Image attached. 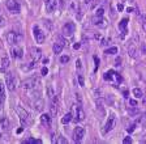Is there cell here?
Listing matches in <instances>:
<instances>
[{
	"label": "cell",
	"instance_id": "4dcf8cb0",
	"mask_svg": "<svg viewBox=\"0 0 146 144\" xmlns=\"http://www.w3.org/2000/svg\"><path fill=\"white\" fill-rule=\"evenodd\" d=\"M113 72H115V71H112V70H110L108 72H106V74H104V76H103V79L104 80H111L112 79V74Z\"/></svg>",
	"mask_w": 146,
	"mask_h": 144
},
{
	"label": "cell",
	"instance_id": "e575fe53",
	"mask_svg": "<svg viewBox=\"0 0 146 144\" xmlns=\"http://www.w3.org/2000/svg\"><path fill=\"white\" fill-rule=\"evenodd\" d=\"M5 25V19H4L3 16H1V13H0V26H4Z\"/></svg>",
	"mask_w": 146,
	"mask_h": 144
},
{
	"label": "cell",
	"instance_id": "4fadbf2b",
	"mask_svg": "<svg viewBox=\"0 0 146 144\" xmlns=\"http://www.w3.org/2000/svg\"><path fill=\"white\" fill-rule=\"evenodd\" d=\"M44 5H46L47 12L52 13L56 11V8H58V1H56V0H44Z\"/></svg>",
	"mask_w": 146,
	"mask_h": 144
},
{
	"label": "cell",
	"instance_id": "30bf717a",
	"mask_svg": "<svg viewBox=\"0 0 146 144\" xmlns=\"http://www.w3.org/2000/svg\"><path fill=\"white\" fill-rule=\"evenodd\" d=\"M34 37H35V41L38 43H43L46 41V35L42 30L39 29V26H34Z\"/></svg>",
	"mask_w": 146,
	"mask_h": 144
},
{
	"label": "cell",
	"instance_id": "f1b7e54d",
	"mask_svg": "<svg viewBox=\"0 0 146 144\" xmlns=\"http://www.w3.org/2000/svg\"><path fill=\"white\" fill-rule=\"evenodd\" d=\"M141 26H142V30L146 31V16L141 15Z\"/></svg>",
	"mask_w": 146,
	"mask_h": 144
},
{
	"label": "cell",
	"instance_id": "7a4b0ae2",
	"mask_svg": "<svg viewBox=\"0 0 146 144\" xmlns=\"http://www.w3.org/2000/svg\"><path fill=\"white\" fill-rule=\"evenodd\" d=\"M16 113H17L18 118H20V122H21L22 126H26L30 123V115H29V113L25 110L24 107L17 106L16 107Z\"/></svg>",
	"mask_w": 146,
	"mask_h": 144
},
{
	"label": "cell",
	"instance_id": "ac0fdd59",
	"mask_svg": "<svg viewBox=\"0 0 146 144\" xmlns=\"http://www.w3.org/2000/svg\"><path fill=\"white\" fill-rule=\"evenodd\" d=\"M128 22H129V19H123L121 21L119 22V29H120V31H121L123 34H127L128 31Z\"/></svg>",
	"mask_w": 146,
	"mask_h": 144
},
{
	"label": "cell",
	"instance_id": "836d02e7",
	"mask_svg": "<svg viewBox=\"0 0 146 144\" xmlns=\"http://www.w3.org/2000/svg\"><path fill=\"white\" fill-rule=\"evenodd\" d=\"M78 83H80V86H84V85H85V80H84L82 75H78Z\"/></svg>",
	"mask_w": 146,
	"mask_h": 144
},
{
	"label": "cell",
	"instance_id": "277c9868",
	"mask_svg": "<svg viewBox=\"0 0 146 144\" xmlns=\"http://www.w3.org/2000/svg\"><path fill=\"white\" fill-rule=\"evenodd\" d=\"M38 79H35V77H33V79H27L25 80V81H22L21 86L24 89H26V90H34V89L36 88V85H38Z\"/></svg>",
	"mask_w": 146,
	"mask_h": 144
},
{
	"label": "cell",
	"instance_id": "816d5d0a",
	"mask_svg": "<svg viewBox=\"0 0 146 144\" xmlns=\"http://www.w3.org/2000/svg\"><path fill=\"white\" fill-rule=\"evenodd\" d=\"M93 0H85V4H90Z\"/></svg>",
	"mask_w": 146,
	"mask_h": 144
},
{
	"label": "cell",
	"instance_id": "8992f818",
	"mask_svg": "<svg viewBox=\"0 0 146 144\" xmlns=\"http://www.w3.org/2000/svg\"><path fill=\"white\" fill-rule=\"evenodd\" d=\"M74 30H76V25L73 24V22H67V24L63 26V35L70 37V35H73Z\"/></svg>",
	"mask_w": 146,
	"mask_h": 144
},
{
	"label": "cell",
	"instance_id": "d6986e66",
	"mask_svg": "<svg viewBox=\"0 0 146 144\" xmlns=\"http://www.w3.org/2000/svg\"><path fill=\"white\" fill-rule=\"evenodd\" d=\"M9 64H11V63H9L8 56H4V58L1 59V67H0V71H1V72H7Z\"/></svg>",
	"mask_w": 146,
	"mask_h": 144
},
{
	"label": "cell",
	"instance_id": "83f0119b",
	"mask_svg": "<svg viewBox=\"0 0 146 144\" xmlns=\"http://www.w3.org/2000/svg\"><path fill=\"white\" fill-rule=\"evenodd\" d=\"M103 16H104V8H103V7H100V8H98V9H97L94 17H103Z\"/></svg>",
	"mask_w": 146,
	"mask_h": 144
},
{
	"label": "cell",
	"instance_id": "74e56055",
	"mask_svg": "<svg viewBox=\"0 0 146 144\" xmlns=\"http://www.w3.org/2000/svg\"><path fill=\"white\" fill-rule=\"evenodd\" d=\"M0 96H4V85L1 81H0Z\"/></svg>",
	"mask_w": 146,
	"mask_h": 144
},
{
	"label": "cell",
	"instance_id": "7c38bea8",
	"mask_svg": "<svg viewBox=\"0 0 146 144\" xmlns=\"http://www.w3.org/2000/svg\"><path fill=\"white\" fill-rule=\"evenodd\" d=\"M58 107H59V96H54L51 102V106H50V113H51V117H55L56 113H58Z\"/></svg>",
	"mask_w": 146,
	"mask_h": 144
},
{
	"label": "cell",
	"instance_id": "ab89813d",
	"mask_svg": "<svg viewBox=\"0 0 146 144\" xmlns=\"http://www.w3.org/2000/svg\"><path fill=\"white\" fill-rule=\"evenodd\" d=\"M129 104H131V106H133V107L138 106V105H137V101H136V100H131V101H129Z\"/></svg>",
	"mask_w": 146,
	"mask_h": 144
},
{
	"label": "cell",
	"instance_id": "bcb514c9",
	"mask_svg": "<svg viewBox=\"0 0 146 144\" xmlns=\"http://www.w3.org/2000/svg\"><path fill=\"white\" fill-rule=\"evenodd\" d=\"M80 47H81V45H80V43H76V45H74V46H73V49H76V50H78Z\"/></svg>",
	"mask_w": 146,
	"mask_h": 144
},
{
	"label": "cell",
	"instance_id": "e0dca14e",
	"mask_svg": "<svg viewBox=\"0 0 146 144\" xmlns=\"http://www.w3.org/2000/svg\"><path fill=\"white\" fill-rule=\"evenodd\" d=\"M0 129L3 130V131H8L9 130V119L5 115L0 117Z\"/></svg>",
	"mask_w": 146,
	"mask_h": 144
},
{
	"label": "cell",
	"instance_id": "d590c367",
	"mask_svg": "<svg viewBox=\"0 0 146 144\" xmlns=\"http://www.w3.org/2000/svg\"><path fill=\"white\" fill-rule=\"evenodd\" d=\"M123 143H124V144H132V139L129 138V136H127V138L123 140Z\"/></svg>",
	"mask_w": 146,
	"mask_h": 144
},
{
	"label": "cell",
	"instance_id": "9c48e42d",
	"mask_svg": "<svg viewBox=\"0 0 146 144\" xmlns=\"http://www.w3.org/2000/svg\"><path fill=\"white\" fill-rule=\"evenodd\" d=\"M84 136H85V129L84 127H76L74 131H73V139H74V141L80 143L84 139Z\"/></svg>",
	"mask_w": 146,
	"mask_h": 144
},
{
	"label": "cell",
	"instance_id": "5bb4252c",
	"mask_svg": "<svg viewBox=\"0 0 146 144\" xmlns=\"http://www.w3.org/2000/svg\"><path fill=\"white\" fill-rule=\"evenodd\" d=\"M12 56L16 59H21L22 56H24V50H22V47L17 46V45H13L12 47Z\"/></svg>",
	"mask_w": 146,
	"mask_h": 144
},
{
	"label": "cell",
	"instance_id": "b9f144b4",
	"mask_svg": "<svg viewBox=\"0 0 146 144\" xmlns=\"http://www.w3.org/2000/svg\"><path fill=\"white\" fill-rule=\"evenodd\" d=\"M141 50H142V54H146V46H145V43H142V45H141Z\"/></svg>",
	"mask_w": 146,
	"mask_h": 144
},
{
	"label": "cell",
	"instance_id": "1f68e13d",
	"mask_svg": "<svg viewBox=\"0 0 146 144\" xmlns=\"http://www.w3.org/2000/svg\"><path fill=\"white\" fill-rule=\"evenodd\" d=\"M47 93H48V97L50 98H54V88H52V85H48L47 86Z\"/></svg>",
	"mask_w": 146,
	"mask_h": 144
},
{
	"label": "cell",
	"instance_id": "c3c4849f",
	"mask_svg": "<svg viewBox=\"0 0 146 144\" xmlns=\"http://www.w3.org/2000/svg\"><path fill=\"white\" fill-rule=\"evenodd\" d=\"M123 94H124V97L127 98V97H128V94H129V92H128V90H124V93H123Z\"/></svg>",
	"mask_w": 146,
	"mask_h": 144
},
{
	"label": "cell",
	"instance_id": "6da1fadb",
	"mask_svg": "<svg viewBox=\"0 0 146 144\" xmlns=\"http://www.w3.org/2000/svg\"><path fill=\"white\" fill-rule=\"evenodd\" d=\"M70 114H72V119L76 123H78V122H81V121L85 119V113H84V110H82V107L77 104H73Z\"/></svg>",
	"mask_w": 146,
	"mask_h": 144
},
{
	"label": "cell",
	"instance_id": "ba28073f",
	"mask_svg": "<svg viewBox=\"0 0 146 144\" xmlns=\"http://www.w3.org/2000/svg\"><path fill=\"white\" fill-rule=\"evenodd\" d=\"M5 81H7V88H8L11 92L15 90L16 89V79L11 72H8V74L5 75Z\"/></svg>",
	"mask_w": 146,
	"mask_h": 144
},
{
	"label": "cell",
	"instance_id": "8d00e7d4",
	"mask_svg": "<svg viewBox=\"0 0 146 144\" xmlns=\"http://www.w3.org/2000/svg\"><path fill=\"white\" fill-rule=\"evenodd\" d=\"M94 59H95V68H94V71H97L98 70V66H99V58H98V56H94Z\"/></svg>",
	"mask_w": 146,
	"mask_h": 144
},
{
	"label": "cell",
	"instance_id": "2e32d148",
	"mask_svg": "<svg viewBox=\"0 0 146 144\" xmlns=\"http://www.w3.org/2000/svg\"><path fill=\"white\" fill-rule=\"evenodd\" d=\"M128 54L131 55V58H138V51H137L136 45L133 42H129V45H128Z\"/></svg>",
	"mask_w": 146,
	"mask_h": 144
},
{
	"label": "cell",
	"instance_id": "5b68a950",
	"mask_svg": "<svg viewBox=\"0 0 146 144\" xmlns=\"http://www.w3.org/2000/svg\"><path fill=\"white\" fill-rule=\"evenodd\" d=\"M21 38H22V35H20L17 31H9V33L7 34V41H8V43L12 45V46L16 45Z\"/></svg>",
	"mask_w": 146,
	"mask_h": 144
},
{
	"label": "cell",
	"instance_id": "d6a6232c",
	"mask_svg": "<svg viewBox=\"0 0 146 144\" xmlns=\"http://www.w3.org/2000/svg\"><path fill=\"white\" fill-rule=\"evenodd\" d=\"M68 62H69V56H68V55H63V56H60V63L65 64V63H68Z\"/></svg>",
	"mask_w": 146,
	"mask_h": 144
},
{
	"label": "cell",
	"instance_id": "d4e9b609",
	"mask_svg": "<svg viewBox=\"0 0 146 144\" xmlns=\"http://www.w3.org/2000/svg\"><path fill=\"white\" fill-rule=\"evenodd\" d=\"M111 80H113V81H116V83H117V84H120V83H121V81H123V77L120 76V75H119V74H116V72H113V74H112V79H111Z\"/></svg>",
	"mask_w": 146,
	"mask_h": 144
},
{
	"label": "cell",
	"instance_id": "4316f807",
	"mask_svg": "<svg viewBox=\"0 0 146 144\" xmlns=\"http://www.w3.org/2000/svg\"><path fill=\"white\" fill-rule=\"evenodd\" d=\"M42 143V140H39V139H27V140L24 141V144H40Z\"/></svg>",
	"mask_w": 146,
	"mask_h": 144
},
{
	"label": "cell",
	"instance_id": "8fae6325",
	"mask_svg": "<svg viewBox=\"0 0 146 144\" xmlns=\"http://www.w3.org/2000/svg\"><path fill=\"white\" fill-rule=\"evenodd\" d=\"M65 40H64V38H59L58 41H56V42L54 43V52L55 54H60L61 51H63V49L64 47H65Z\"/></svg>",
	"mask_w": 146,
	"mask_h": 144
},
{
	"label": "cell",
	"instance_id": "603a6c76",
	"mask_svg": "<svg viewBox=\"0 0 146 144\" xmlns=\"http://www.w3.org/2000/svg\"><path fill=\"white\" fill-rule=\"evenodd\" d=\"M132 93H133V96L136 98H141L143 96V93H142V90H141L140 88H134L133 90H132Z\"/></svg>",
	"mask_w": 146,
	"mask_h": 144
},
{
	"label": "cell",
	"instance_id": "f546056e",
	"mask_svg": "<svg viewBox=\"0 0 146 144\" xmlns=\"http://www.w3.org/2000/svg\"><path fill=\"white\" fill-rule=\"evenodd\" d=\"M55 143H58V144H67L68 140L64 138V136H59V138L55 140Z\"/></svg>",
	"mask_w": 146,
	"mask_h": 144
},
{
	"label": "cell",
	"instance_id": "f6af8a7d",
	"mask_svg": "<svg viewBox=\"0 0 146 144\" xmlns=\"http://www.w3.org/2000/svg\"><path fill=\"white\" fill-rule=\"evenodd\" d=\"M106 45H108V40H103V41H102V46H106Z\"/></svg>",
	"mask_w": 146,
	"mask_h": 144
},
{
	"label": "cell",
	"instance_id": "60d3db41",
	"mask_svg": "<svg viewBox=\"0 0 146 144\" xmlns=\"http://www.w3.org/2000/svg\"><path fill=\"white\" fill-rule=\"evenodd\" d=\"M47 72H48V70H47L46 67H43L42 68V76H46V75H47Z\"/></svg>",
	"mask_w": 146,
	"mask_h": 144
},
{
	"label": "cell",
	"instance_id": "f907efd6",
	"mask_svg": "<svg viewBox=\"0 0 146 144\" xmlns=\"http://www.w3.org/2000/svg\"><path fill=\"white\" fill-rule=\"evenodd\" d=\"M22 131H24V127H21V129H18V130H17V134H20V132H22Z\"/></svg>",
	"mask_w": 146,
	"mask_h": 144
},
{
	"label": "cell",
	"instance_id": "7402d4cb",
	"mask_svg": "<svg viewBox=\"0 0 146 144\" xmlns=\"http://www.w3.org/2000/svg\"><path fill=\"white\" fill-rule=\"evenodd\" d=\"M119 49L116 46H112V47H110V49L104 50V54H108V55H115V54H117Z\"/></svg>",
	"mask_w": 146,
	"mask_h": 144
},
{
	"label": "cell",
	"instance_id": "7bdbcfd3",
	"mask_svg": "<svg viewBox=\"0 0 146 144\" xmlns=\"http://www.w3.org/2000/svg\"><path fill=\"white\" fill-rule=\"evenodd\" d=\"M76 64H77V68H78V70H81V60H80V59H77Z\"/></svg>",
	"mask_w": 146,
	"mask_h": 144
},
{
	"label": "cell",
	"instance_id": "f35d334b",
	"mask_svg": "<svg viewBox=\"0 0 146 144\" xmlns=\"http://www.w3.org/2000/svg\"><path fill=\"white\" fill-rule=\"evenodd\" d=\"M3 104H4V96H0V110L3 109Z\"/></svg>",
	"mask_w": 146,
	"mask_h": 144
},
{
	"label": "cell",
	"instance_id": "9a60e30c",
	"mask_svg": "<svg viewBox=\"0 0 146 144\" xmlns=\"http://www.w3.org/2000/svg\"><path fill=\"white\" fill-rule=\"evenodd\" d=\"M31 58H33V62H38L42 58V51L38 47H31Z\"/></svg>",
	"mask_w": 146,
	"mask_h": 144
},
{
	"label": "cell",
	"instance_id": "7dc6e473",
	"mask_svg": "<svg viewBox=\"0 0 146 144\" xmlns=\"http://www.w3.org/2000/svg\"><path fill=\"white\" fill-rule=\"evenodd\" d=\"M117 9H119V11H123V9H124V7H123V4H119V5H117Z\"/></svg>",
	"mask_w": 146,
	"mask_h": 144
},
{
	"label": "cell",
	"instance_id": "ee69618b",
	"mask_svg": "<svg viewBox=\"0 0 146 144\" xmlns=\"http://www.w3.org/2000/svg\"><path fill=\"white\" fill-rule=\"evenodd\" d=\"M134 130V125H132V126H129V127H128V132H132Z\"/></svg>",
	"mask_w": 146,
	"mask_h": 144
},
{
	"label": "cell",
	"instance_id": "3957f363",
	"mask_svg": "<svg viewBox=\"0 0 146 144\" xmlns=\"http://www.w3.org/2000/svg\"><path fill=\"white\" fill-rule=\"evenodd\" d=\"M5 7L11 13H18L21 11V5H20V3H18L17 0H7Z\"/></svg>",
	"mask_w": 146,
	"mask_h": 144
},
{
	"label": "cell",
	"instance_id": "ffe728a7",
	"mask_svg": "<svg viewBox=\"0 0 146 144\" xmlns=\"http://www.w3.org/2000/svg\"><path fill=\"white\" fill-rule=\"evenodd\" d=\"M34 106H35V110L42 111L43 107H44V101H43L40 97H38V98H36V101L34 102Z\"/></svg>",
	"mask_w": 146,
	"mask_h": 144
},
{
	"label": "cell",
	"instance_id": "484cf974",
	"mask_svg": "<svg viewBox=\"0 0 146 144\" xmlns=\"http://www.w3.org/2000/svg\"><path fill=\"white\" fill-rule=\"evenodd\" d=\"M70 9H72L73 12H80V9H78V3H77L76 0H72V3H70Z\"/></svg>",
	"mask_w": 146,
	"mask_h": 144
},
{
	"label": "cell",
	"instance_id": "44dd1931",
	"mask_svg": "<svg viewBox=\"0 0 146 144\" xmlns=\"http://www.w3.org/2000/svg\"><path fill=\"white\" fill-rule=\"evenodd\" d=\"M40 123H42L43 126H50V123H51V115H48V114H42V117H40Z\"/></svg>",
	"mask_w": 146,
	"mask_h": 144
},
{
	"label": "cell",
	"instance_id": "52a82bcc",
	"mask_svg": "<svg viewBox=\"0 0 146 144\" xmlns=\"http://www.w3.org/2000/svg\"><path fill=\"white\" fill-rule=\"evenodd\" d=\"M115 125H116V119H115V117L111 115V117L108 118V121H107V123L104 125V127L102 129V134L104 135V134H107V132H110L111 130L113 129V127H115Z\"/></svg>",
	"mask_w": 146,
	"mask_h": 144
},
{
	"label": "cell",
	"instance_id": "681fc988",
	"mask_svg": "<svg viewBox=\"0 0 146 144\" xmlns=\"http://www.w3.org/2000/svg\"><path fill=\"white\" fill-rule=\"evenodd\" d=\"M64 4H65V3H64V0H60V7H61V8H64Z\"/></svg>",
	"mask_w": 146,
	"mask_h": 144
},
{
	"label": "cell",
	"instance_id": "cb8c5ba5",
	"mask_svg": "<svg viewBox=\"0 0 146 144\" xmlns=\"http://www.w3.org/2000/svg\"><path fill=\"white\" fill-rule=\"evenodd\" d=\"M70 121H72V114L68 113V114H65V115L63 117V119H61V123H63V125H67V123H69Z\"/></svg>",
	"mask_w": 146,
	"mask_h": 144
}]
</instances>
